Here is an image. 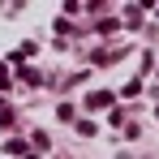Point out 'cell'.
<instances>
[{
	"instance_id": "cell-1",
	"label": "cell",
	"mask_w": 159,
	"mask_h": 159,
	"mask_svg": "<svg viewBox=\"0 0 159 159\" xmlns=\"http://www.w3.org/2000/svg\"><path fill=\"white\" fill-rule=\"evenodd\" d=\"M86 107H90V112H99V107H112V95H107V90H95V95L86 99Z\"/></svg>"
},
{
	"instance_id": "cell-2",
	"label": "cell",
	"mask_w": 159,
	"mask_h": 159,
	"mask_svg": "<svg viewBox=\"0 0 159 159\" xmlns=\"http://www.w3.org/2000/svg\"><path fill=\"white\" fill-rule=\"evenodd\" d=\"M22 78H26L30 86H39V82H43V73H39V69H22Z\"/></svg>"
},
{
	"instance_id": "cell-3",
	"label": "cell",
	"mask_w": 159,
	"mask_h": 159,
	"mask_svg": "<svg viewBox=\"0 0 159 159\" xmlns=\"http://www.w3.org/2000/svg\"><path fill=\"white\" fill-rule=\"evenodd\" d=\"M4 86H9V69L0 65V90H4Z\"/></svg>"
}]
</instances>
